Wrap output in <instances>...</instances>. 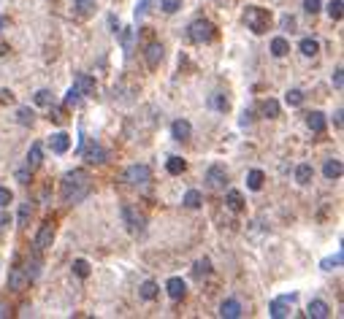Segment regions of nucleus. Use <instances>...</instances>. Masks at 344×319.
<instances>
[{
    "label": "nucleus",
    "instance_id": "f257e3e1",
    "mask_svg": "<svg viewBox=\"0 0 344 319\" xmlns=\"http://www.w3.org/2000/svg\"><path fill=\"white\" fill-rule=\"evenodd\" d=\"M90 192H92V178L84 168H73V170H68V173L62 176L60 198L65 200V203H82Z\"/></svg>",
    "mask_w": 344,
    "mask_h": 319
},
{
    "label": "nucleus",
    "instance_id": "f03ea898",
    "mask_svg": "<svg viewBox=\"0 0 344 319\" xmlns=\"http://www.w3.org/2000/svg\"><path fill=\"white\" fill-rule=\"evenodd\" d=\"M244 22H247V27L252 30L255 35H263L265 30H269L271 14L265 9H260V6H247V9H244Z\"/></svg>",
    "mask_w": 344,
    "mask_h": 319
},
{
    "label": "nucleus",
    "instance_id": "7ed1b4c3",
    "mask_svg": "<svg viewBox=\"0 0 344 319\" xmlns=\"http://www.w3.org/2000/svg\"><path fill=\"white\" fill-rule=\"evenodd\" d=\"M187 38L193 43H212L217 38V27L209 19H195L190 27H187Z\"/></svg>",
    "mask_w": 344,
    "mask_h": 319
},
{
    "label": "nucleus",
    "instance_id": "20e7f679",
    "mask_svg": "<svg viewBox=\"0 0 344 319\" xmlns=\"http://www.w3.org/2000/svg\"><path fill=\"white\" fill-rule=\"evenodd\" d=\"M122 222L128 224V230L133 233V236H141V233H144V224H146L144 214H138L136 208L128 206V203L122 206Z\"/></svg>",
    "mask_w": 344,
    "mask_h": 319
},
{
    "label": "nucleus",
    "instance_id": "39448f33",
    "mask_svg": "<svg viewBox=\"0 0 344 319\" xmlns=\"http://www.w3.org/2000/svg\"><path fill=\"white\" fill-rule=\"evenodd\" d=\"M125 181L133 187H141L146 181H152V168L149 165H130L125 168Z\"/></svg>",
    "mask_w": 344,
    "mask_h": 319
},
{
    "label": "nucleus",
    "instance_id": "423d86ee",
    "mask_svg": "<svg viewBox=\"0 0 344 319\" xmlns=\"http://www.w3.org/2000/svg\"><path fill=\"white\" fill-rule=\"evenodd\" d=\"M295 298H298L295 292H290V295H282V298H274V300H271V306H269V314H271L274 319H282V316H287V314H290V306L295 303Z\"/></svg>",
    "mask_w": 344,
    "mask_h": 319
},
{
    "label": "nucleus",
    "instance_id": "0eeeda50",
    "mask_svg": "<svg viewBox=\"0 0 344 319\" xmlns=\"http://www.w3.org/2000/svg\"><path fill=\"white\" fill-rule=\"evenodd\" d=\"M206 181L212 190H225V187H228V170L222 165H212L206 170Z\"/></svg>",
    "mask_w": 344,
    "mask_h": 319
},
{
    "label": "nucleus",
    "instance_id": "6e6552de",
    "mask_svg": "<svg viewBox=\"0 0 344 319\" xmlns=\"http://www.w3.org/2000/svg\"><path fill=\"white\" fill-rule=\"evenodd\" d=\"M82 154H84V160H87L90 165H100V162H106V157H108V152H106L100 144H95V141L84 146V152H82Z\"/></svg>",
    "mask_w": 344,
    "mask_h": 319
},
{
    "label": "nucleus",
    "instance_id": "1a4fd4ad",
    "mask_svg": "<svg viewBox=\"0 0 344 319\" xmlns=\"http://www.w3.org/2000/svg\"><path fill=\"white\" fill-rule=\"evenodd\" d=\"M52 241H54V224H44L41 230H38V236H35V252H44V249H49L52 246Z\"/></svg>",
    "mask_w": 344,
    "mask_h": 319
},
{
    "label": "nucleus",
    "instance_id": "9d476101",
    "mask_svg": "<svg viewBox=\"0 0 344 319\" xmlns=\"http://www.w3.org/2000/svg\"><path fill=\"white\" fill-rule=\"evenodd\" d=\"M73 87L79 89L82 95H95L98 84H95V79H92L90 73H76V79H73Z\"/></svg>",
    "mask_w": 344,
    "mask_h": 319
},
{
    "label": "nucleus",
    "instance_id": "9b49d317",
    "mask_svg": "<svg viewBox=\"0 0 344 319\" xmlns=\"http://www.w3.org/2000/svg\"><path fill=\"white\" fill-rule=\"evenodd\" d=\"M49 149L54 154H65L68 149H71V135H68V133H54L49 138Z\"/></svg>",
    "mask_w": 344,
    "mask_h": 319
},
{
    "label": "nucleus",
    "instance_id": "f8f14e48",
    "mask_svg": "<svg viewBox=\"0 0 344 319\" xmlns=\"http://www.w3.org/2000/svg\"><path fill=\"white\" fill-rule=\"evenodd\" d=\"M220 316L222 319H239L241 316V303L236 298H228L220 303Z\"/></svg>",
    "mask_w": 344,
    "mask_h": 319
},
{
    "label": "nucleus",
    "instance_id": "ddd939ff",
    "mask_svg": "<svg viewBox=\"0 0 344 319\" xmlns=\"http://www.w3.org/2000/svg\"><path fill=\"white\" fill-rule=\"evenodd\" d=\"M144 57H146V68H158V65H160V60H163V43L152 41L149 46H146Z\"/></svg>",
    "mask_w": 344,
    "mask_h": 319
},
{
    "label": "nucleus",
    "instance_id": "4468645a",
    "mask_svg": "<svg viewBox=\"0 0 344 319\" xmlns=\"http://www.w3.org/2000/svg\"><path fill=\"white\" fill-rule=\"evenodd\" d=\"M166 290H168V298L171 300H182L184 292H187V284L179 276H174V279H168V282H166Z\"/></svg>",
    "mask_w": 344,
    "mask_h": 319
},
{
    "label": "nucleus",
    "instance_id": "2eb2a0df",
    "mask_svg": "<svg viewBox=\"0 0 344 319\" xmlns=\"http://www.w3.org/2000/svg\"><path fill=\"white\" fill-rule=\"evenodd\" d=\"M95 9H98L95 0H76V3H73V14L79 19H90L92 14H95Z\"/></svg>",
    "mask_w": 344,
    "mask_h": 319
},
{
    "label": "nucleus",
    "instance_id": "dca6fc26",
    "mask_svg": "<svg viewBox=\"0 0 344 319\" xmlns=\"http://www.w3.org/2000/svg\"><path fill=\"white\" fill-rule=\"evenodd\" d=\"M171 133H174L176 141H187V138L193 135V124L187 119H176L174 124H171Z\"/></svg>",
    "mask_w": 344,
    "mask_h": 319
},
{
    "label": "nucleus",
    "instance_id": "f3484780",
    "mask_svg": "<svg viewBox=\"0 0 344 319\" xmlns=\"http://www.w3.org/2000/svg\"><path fill=\"white\" fill-rule=\"evenodd\" d=\"M341 160H336V157H331V160H325V165H323V176L328 178V181H336V178L341 176Z\"/></svg>",
    "mask_w": 344,
    "mask_h": 319
},
{
    "label": "nucleus",
    "instance_id": "a211bd4d",
    "mask_svg": "<svg viewBox=\"0 0 344 319\" xmlns=\"http://www.w3.org/2000/svg\"><path fill=\"white\" fill-rule=\"evenodd\" d=\"M307 124H309V130H312V133H323V130H325V114L323 111H309L307 114Z\"/></svg>",
    "mask_w": 344,
    "mask_h": 319
},
{
    "label": "nucleus",
    "instance_id": "6ab92c4d",
    "mask_svg": "<svg viewBox=\"0 0 344 319\" xmlns=\"http://www.w3.org/2000/svg\"><path fill=\"white\" fill-rule=\"evenodd\" d=\"M307 314H309L312 319H325L328 314H331V306H328L325 300H312L309 308H307Z\"/></svg>",
    "mask_w": 344,
    "mask_h": 319
},
{
    "label": "nucleus",
    "instance_id": "aec40b11",
    "mask_svg": "<svg viewBox=\"0 0 344 319\" xmlns=\"http://www.w3.org/2000/svg\"><path fill=\"white\" fill-rule=\"evenodd\" d=\"M41 160H44V146L41 144H30V152H27V168L30 170H35L38 165H41Z\"/></svg>",
    "mask_w": 344,
    "mask_h": 319
},
{
    "label": "nucleus",
    "instance_id": "412c9836",
    "mask_svg": "<svg viewBox=\"0 0 344 319\" xmlns=\"http://www.w3.org/2000/svg\"><path fill=\"white\" fill-rule=\"evenodd\" d=\"M27 284V276H25V268H14L11 274H9V290L14 292H19L22 287Z\"/></svg>",
    "mask_w": 344,
    "mask_h": 319
},
{
    "label": "nucleus",
    "instance_id": "4be33fe9",
    "mask_svg": "<svg viewBox=\"0 0 344 319\" xmlns=\"http://www.w3.org/2000/svg\"><path fill=\"white\" fill-rule=\"evenodd\" d=\"M298 52L303 54V57H317V52H320V43H317V38H301V43H298Z\"/></svg>",
    "mask_w": 344,
    "mask_h": 319
},
{
    "label": "nucleus",
    "instance_id": "5701e85b",
    "mask_svg": "<svg viewBox=\"0 0 344 319\" xmlns=\"http://www.w3.org/2000/svg\"><path fill=\"white\" fill-rule=\"evenodd\" d=\"M225 203H228V208L231 211H244V198H241V192L239 190H231L228 195H225Z\"/></svg>",
    "mask_w": 344,
    "mask_h": 319
},
{
    "label": "nucleus",
    "instance_id": "b1692460",
    "mask_svg": "<svg viewBox=\"0 0 344 319\" xmlns=\"http://www.w3.org/2000/svg\"><path fill=\"white\" fill-rule=\"evenodd\" d=\"M263 181H265V176H263V170H249L247 173V190H263Z\"/></svg>",
    "mask_w": 344,
    "mask_h": 319
},
{
    "label": "nucleus",
    "instance_id": "393cba45",
    "mask_svg": "<svg viewBox=\"0 0 344 319\" xmlns=\"http://www.w3.org/2000/svg\"><path fill=\"white\" fill-rule=\"evenodd\" d=\"M287 52H290V43H287V38L277 35V38L271 41V54H274V57H285Z\"/></svg>",
    "mask_w": 344,
    "mask_h": 319
},
{
    "label": "nucleus",
    "instance_id": "a878e982",
    "mask_svg": "<svg viewBox=\"0 0 344 319\" xmlns=\"http://www.w3.org/2000/svg\"><path fill=\"white\" fill-rule=\"evenodd\" d=\"M312 176H315V170H312L309 162H301V165L295 168V181H298V184H309Z\"/></svg>",
    "mask_w": 344,
    "mask_h": 319
},
{
    "label": "nucleus",
    "instance_id": "bb28decb",
    "mask_svg": "<svg viewBox=\"0 0 344 319\" xmlns=\"http://www.w3.org/2000/svg\"><path fill=\"white\" fill-rule=\"evenodd\" d=\"M228 98L222 95V92H214V95H209V108H214V111H228Z\"/></svg>",
    "mask_w": 344,
    "mask_h": 319
},
{
    "label": "nucleus",
    "instance_id": "cd10ccee",
    "mask_svg": "<svg viewBox=\"0 0 344 319\" xmlns=\"http://www.w3.org/2000/svg\"><path fill=\"white\" fill-rule=\"evenodd\" d=\"M184 168H187V162H184L182 157H168V162H166V170H168L171 176L184 173Z\"/></svg>",
    "mask_w": 344,
    "mask_h": 319
},
{
    "label": "nucleus",
    "instance_id": "c85d7f7f",
    "mask_svg": "<svg viewBox=\"0 0 344 319\" xmlns=\"http://www.w3.org/2000/svg\"><path fill=\"white\" fill-rule=\"evenodd\" d=\"M138 295H141L144 300H155V298L160 295V287L155 284V282H144V284H141V290H138Z\"/></svg>",
    "mask_w": 344,
    "mask_h": 319
},
{
    "label": "nucleus",
    "instance_id": "c756f323",
    "mask_svg": "<svg viewBox=\"0 0 344 319\" xmlns=\"http://www.w3.org/2000/svg\"><path fill=\"white\" fill-rule=\"evenodd\" d=\"M25 276H27V282H38V276H41V257H38V254H35L33 260H30Z\"/></svg>",
    "mask_w": 344,
    "mask_h": 319
},
{
    "label": "nucleus",
    "instance_id": "7c9ffc66",
    "mask_svg": "<svg viewBox=\"0 0 344 319\" xmlns=\"http://www.w3.org/2000/svg\"><path fill=\"white\" fill-rule=\"evenodd\" d=\"M182 203H184L187 208H201V203H203V195H201L198 190H187V195H184Z\"/></svg>",
    "mask_w": 344,
    "mask_h": 319
},
{
    "label": "nucleus",
    "instance_id": "2f4dec72",
    "mask_svg": "<svg viewBox=\"0 0 344 319\" xmlns=\"http://www.w3.org/2000/svg\"><path fill=\"white\" fill-rule=\"evenodd\" d=\"M341 260H344V254H341V249H339L336 254H331V257H325L323 262H320V268H323V270H333V268L341 265Z\"/></svg>",
    "mask_w": 344,
    "mask_h": 319
},
{
    "label": "nucleus",
    "instance_id": "473e14b6",
    "mask_svg": "<svg viewBox=\"0 0 344 319\" xmlns=\"http://www.w3.org/2000/svg\"><path fill=\"white\" fill-rule=\"evenodd\" d=\"M33 108H30V106H22L19 108V111H17V122L19 124H25V127H30V124H33Z\"/></svg>",
    "mask_w": 344,
    "mask_h": 319
},
{
    "label": "nucleus",
    "instance_id": "72a5a7b5",
    "mask_svg": "<svg viewBox=\"0 0 344 319\" xmlns=\"http://www.w3.org/2000/svg\"><path fill=\"white\" fill-rule=\"evenodd\" d=\"M341 9H344V3H341V0H331V3L325 6L328 17H331V19H336V22H339V19H341V14H344Z\"/></svg>",
    "mask_w": 344,
    "mask_h": 319
},
{
    "label": "nucleus",
    "instance_id": "f704fd0d",
    "mask_svg": "<svg viewBox=\"0 0 344 319\" xmlns=\"http://www.w3.org/2000/svg\"><path fill=\"white\" fill-rule=\"evenodd\" d=\"M133 35H136V33H133V27H122V30H120V41H122V49L128 52V54H130V49H133Z\"/></svg>",
    "mask_w": 344,
    "mask_h": 319
},
{
    "label": "nucleus",
    "instance_id": "c9c22d12",
    "mask_svg": "<svg viewBox=\"0 0 344 319\" xmlns=\"http://www.w3.org/2000/svg\"><path fill=\"white\" fill-rule=\"evenodd\" d=\"M193 274L195 276H209V274H212V260H209V257H203V260H198V262H195V270H193Z\"/></svg>",
    "mask_w": 344,
    "mask_h": 319
},
{
    "label": "nucleus",
    "instance_id": "e433bc0d",
    "mask_svg": "<svg viewBox=\"0 0 344 319\" xmlns=\"http://www.w3.org/2000/svg\"><path fill=\"white\" fill-rule=\"evenodd\" d=\"M285 103L287 106H301L303 103V92L301 89H287L285 92Z\"/></svg>",
    "mask_w": 344,
    "mask_h": 319
},
{
    "label": "nucleus",
    "instance_id": "4c0bfd02",
    "mask_svg": "<svg viewBox=\"0 0 344 319\" xmlns=\"http://www.w3.org/2000/svg\"><path fill=\"white\" fill-rule=\"evenodd\" d=\"M33 100H35V106H41V108H49V106H52V92H49V89H38Z\"/></svg>",
    "mask_w": 344,
    "mask_h": 319
},
{
    "label": "nucleus",
    "instance_id": "58836bf2",
    "mask_svg": "<svg viewBox=\"0 0 344 319\" xmlns=\"http://www.w3.org/2000/svg\"><path fill=\"white\" fill-rule=\"evenodd\" d=\"M73 274L79 276V279H87V276H90V262H87V260H82V257H79V260H73Z\"/></svg>",
    "mask_w": 344,
    "mask_h": 319
},
{
    "label": "nucleus",
    "instance_id": "ea45409f",
    "mask_svg": "<svg viewBox=\"0 0 344 319\" xmlns=\"http://www.w3.org/2000/svg\"><path fill=\"white\" fill-rule=\"evenodd\" d=\"M263 114L265 116H269V119H277V116H279V103H277V100H265V103H263Z\"/></svg>",
    "mask_w": 344,
    "mask_h": 319
},
{
    "label": "nucleus",
    "instance_id": "a19ab883",
    "mask_svg": "<svg viewBox=\"0 0 344 319\" xmlns=\"http://www.w3.org/2000/svg\"><path fill=\"white\" fill-rule=\"evenodd\" d=\"M79 103H82V92L76 87H71L65 92V106H79Z\"/></svg>",
    "mask_w": 344,
    "mask_h": 319
},
{
    "label": "nucleus",
    "instance_id": "79ce46f5",
    "mask_svg": "<svg viewBox=\"0 0 344 319\" xmlns=\"http://www.w3.org/2000/svg\"><path fill=\"white\" fill-rule=\"evenodd\" d=\"M160 9L166 14H176L179 9H182V0H160Z\"/></svg>",
    "mask_w": 344,
    "mask_h": 319
},
{
    "label": "nucleus",
    "instance_id": "37998d69",
    "mask_svg": "<svg viewBox=\"0 0 344 319\" xmlns=\"http://www.w3.org/2000/svg\"><path fill=\"white\" fill-rule=\"evenodd\" d=\"M149 6H152V0H138L136 3V19H144L146 14H149Z\"/></svg>",
    "mask_w": 344,
    "mask_h": 319
},
{
    "label": "nucleus",
    "instance_id": "c03bdc74",
    "mask_svg": "<svg viewBox=\"0 0 344 319\" xmlns=\"http://www.w3.org/2000/svg\"><path fill=\"white\" fill-rule=\"evenodd\" d=\"M30 216H33V206H30V203H22V206H19V224H27Z\"/></svg>",
    "mask_w": 344,
    "mask_h": 319
},
{
    "label": "nucleus",
    "instance_id": "a18cd8bd",
    "mask_svg": "<svg viewBox=\"0 0 344 319\" xmlns=\"http://www.w3.org/2000/svg\"><path fill=\"white\" fill-rule=\"evenodd\" d=\"M11 200H14L11 190H9V187H0V208H9Z\"/></svg>",
    "mask_w": 344,
    "mask_h": 319
},
{
    "label": "nucleus",
    "instance_id": "49530a36",
    "mask_svg": "<svg viewBox=\"0 0 344 319\" xmlns=\"http://www.w3.org/2000/svg\"><path fill=\"white\" fill-rule=\"evenodd\" d=\"M320 6H323V0H303V11L312 14V17L320 11Z\"/></svg>",
    "mask_w": 344,
    "mask_h": 319
},
{
    "label": "nucleus",
    "instance_id": "de8ad7c7",
    "mask_svg": "<svg viewBox=\"0 0 344 319\" xmlns=\"http://www.w3.org/2000/svg\"><path fill=\"white\" fill-rule=\"evenodd\" d=\"M341 73H344L341 68H336L333 76H331V81H333V87H336V89H341V87H344V76H341Z\"/></svg>",
    "mask_w": 344,
    "mask_h": 319
},
{
    "label": "nucleus",
    "instance_id": "09e8293b",
    "mask_svg": "<svg viewBox=\"0 0 344 319\" xmlns=\"http://www.w3.org/2000/svg\"><path fill=\"white\" fill-rule=\"evenodd\" d=\"M252 119H255L252 108H244V111H241V127H249V124H252Z\"/></svg>",
    "mask_w": 344,
    "mask_h": 319
},
{
    "label": "nucleus",
    "instance_id": "8fccbe9b",
    "mask_svg": "<svg viewBox=\"0 0 344 319\" xmlns=\"http://www.w3.org/2000/svg\"><path fill=\"white\" fill-rule=\"evenodd\" d=\"M17 181H19V184H27V181H30V168H27V165L17 170Z\"/></svg>",
    "mask_w": 344,
    "mask_h": 319
},
{
    "label": "nucleus",
    "instance_id": "3c124183",
    "mask_svg": "<svg viewBox=\"0 0 344 319\" xmlns=\"http://www.w3.org/2000/svg\"><path fill=\"white\" fill-rule=\"evenodd\" d=\"M0 100H3V103H11V100H14V92H11V89H0Z\"/></svg>",
    "mask_w": 344,
    "mask_h": 319
},
{
    "label": "nucleus",
    "instance_id": "603ef678",
    "mask_svg": "<svg viewBox=\"0 0 344 319\" xmlns=\"http://www.w3.org/2000/svg\"><path fill=\"white\" fill-rule=\"evenodd\" d=\"M333 124H336V127H341V108L333 114Z\"/></svg>",
    "mask_w": 344,
    "mask_h": 319
},
{
    "label": "nucleus",
    "instance_id": "864d4df0",
    "mask_svg": "<svg viewBox=\"0 0 344 319\" xmlns=\"http://www.w3.org/2000/svg\"><path fill=\"white\" fill-rule=\"evenodd\" d=\"M6 224H9V214L0 211V227H6Z\"/></svg>",
    "mask_w": 344,
    "mask_h": 319
},
{
    "label": "nucleus",
    "instance_id": "5fc2aeb1",
    "mask_svg": "<svg viewBox=\"0 0 344 319\" xmlns=\"http://www.w3.org/2000/svg\"><path fill=\"white\" fill-rule=\"evenodd\" d=\"M282 25H285V27H293V25H295V19H293V17H285V19H282Z\"/></svg>",
    "mask_w": 344,
    "mask_h": 319
},
{
    "label": "nucleus",
    "instance_id": "6e6d98bb",
    "mask_svg": "<svg viewBox=\"0 0 344 319\" xmlns=\"http://www.w3.org/2000/svg\"><path fill=\"white\" fill-rule=\"evenodd\" d=\"M3 316H9V308H6L3 303H0V319H3Z\"/></svg>",
    "mask_w": 344,
    "mask_h": 319
},
{
    "label": "nucleus",
    "instance_id": "4d7b16f0",
    "mask_svg": "<svg viewBox=\"0 0 344 319\" xmlns=\"http://www.w3.org/2000/svg\"><path fill=\"white\" fill-rule=\"evenodd\" d=\"M6 27V17H0V30H3Z\"/></svg>",
    "mask_w": 344,
    "mask_h": 319
}]
</instances>
